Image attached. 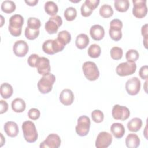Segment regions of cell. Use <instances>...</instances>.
Segmentation results:
<instances>
[{
    "label": "cell",
    "instance_id": "6da1fadb",
    "mask_svg": "<svg viewBox=\"0 0 148 148\" xmlns=\"http://www.w3.org/2000/svg\"><path fill=\"white\" fill-rule=\"evenodd\" d=\"M24 24V18L18 14H15L9 18L8 29L10 34L14 36H18L21 35L22 27Z\"/></svg>",
    "mask_w": 148,
    "mask_h": 148
},
{
    "label": "cell",
    "instance_id": "7a4b0ae2",
    "mask_svg": "<svg viewBox=\"0 0 148 148\" xmlns=\"http://www.w3.org/2000/svg\"><path fill=\"white\" fill-rule=\"evenodd\" d=\"M24 138L29 143L35 142L38 137L35 124L31 121H25L22 124Z\"/></svg>",
    "mask_w": 148,
    "mask_h": 148
},
{
    "label": "cell",
    "instance_id": "3957f363",
    "mask_svg": "<svg viewBox=\"0 0 148 148\" xmlns=\"http://www.w3.org/2000/svg\"><path fill=\"white\" fill-rule=\"evenodd\" d=\"M56 81V76L49 73L43 75V77L38 81V88L39 91L42 94H47L50 92L53 88V85Z\"/></svg>",
    "mask_w": 148,
    "mask_h": 148
},
{
    "label": "cell",
    "instance_id": "277c9868",
    "mask_svg": "<svg viewBox=\"0 0 148 148\" xmlns=\"http://www.w3.org/2000/svg\"><path fill=\"white\" fill-rule=\"evenodd\" d=\"M82 69L85 77L90 81L97 80L99 76L98 68L94 62L86 61L82 66Z\"/></svg>",
    "mask_w": 148,
    "mask_h": 148
},
{
    "label": "cell",
    "instance_id": "5b68a950",
    "mask_svg": "<svg viewBox=\"0 0 148 148\" xmlns=\"http://www.w3.org/2000/svg\"><path fill=\"white\" fill-rule=\"evenodd\" d=\"M123 23L119 19H113L110 23V28L109 34L111 39L114 41H119L121 39V28Z\"/></svg>",
    "mask_w": 148,
    "mask_h": 148
},
{
    "label": "cell",
    "instance_id": "8992f818",
    "mask_svg": "<svg viewBox=\"0 0 148 148\" xmlns=\"http://www.w3.org/2000/svg\"><path fill=\"white\" fill-rule=\"evenodd\" d=\"M91 125L90 119L87 116L83 115L79 117L77 124L76 126V132L80 136H84L88 134Z\"/></svg>",
    "mask_w": 148,
    "mask_h": 148
},
{
    "label": "cell",
    "instance_id": "52a82bcc",
    "mask_svg": "<svg viewBox=\"0 0 148 148\" xmlns=\"http://www.w3.org/2000/svg\"><path fill=\"white\" fill-rule=\"evenodd\" d=\"M136 65L135 62H124L117 65L116 69V73L120 76H126L132 75L136 71Z\"/></svg>",
    "mask_w": 148,
    "mask_h": 148
},
{
    "label": "cell",
    "instance_id": "ba28073f",
    "mask_svg": "<svg viewBox=\"0 0 148 148\" xmlns=\"http://www.w3.org/2000/svg\"><path fill=\"white\" fill-rule=\"evenodd\" d=\"M132 13L135 17L142 18L145 17L147 13L146 0H133Z\"/></svg>",
    "mask_w": 148,
    "mask_h": 148
},
{
    "label": "cell",
    "instance_id": "9c48e42d",
    "mask_svg": "<svg viewBox=\"0 0 148 148\" xmlns=\"http://www.w3.org/2000/svg\"><path fill=\"white\" fill-rule=\"evenodd\" d=\"M62 20L58 15H56L49 18V20L45 23V28L49 34H56L59 27L62 25Z\"/></svg>",
    "mask_w": 148,
    "mask_h": 148
},
{
    "label": "cell",
    "instance_id": "30bf717a",
    "mask_svg": "<svg viewBox=\"0 0 148 148\" xmlns=\"http://www.w3.org/2000/svg\"><path fill=\"white\" fill-rule=\"evenodd\" d=\"M112 114L114 119L124 121L130 117V112L126 106H120L117 104L113 107Z\"/></svg>",
    "mask_w": 148,
    "mask_h": 148
},
{
    "label": "cell",
    "instance_id": "8fae6325",
    "mask_svg": "<svg viewBox=\"0 0 148 148\" xmlns=\"http://www.w3.org/2000/svg\"><path fill=\"white\" fill-rule=\"evenodd\" d=\"M112 142V136L109 132L102 131L99 133L95 140L97 148H106Z\"/></svg>",
    "mask_w": 148,
    "mask_h": 148
},
{
    "label": "cell",
    "instance_id": "7c38bea8",
    "mask_svg": "<svg viewBox=\"0 0 148 148\" xmlns=\"http://www.w3.org/2000/svg\"><path fill=\"white\" fill-rule=\"evenodd\" d=\"M61 139L60 137L56 134H49L46 139L42 142L39 147H48V148H58L61 145Z\"/></svg>",
    "mask_w": 148,
    "mask_h": 148
},
{
    "label": "cell",
    "instance_id": "4fadbf2b",
    "mask_svg": "<svg viewBox=\"0 0 148 148\" xmlns=\"http://www.w3.org/2000/svg\"><path fill=\"white\" fill-rule=\"evenodd\" d=\"M125 89L128 94L135 95L138 94L140 89V81L136 77L128 79L125 83Z\"/></svg>",
    "mask_w": 148,
    "mask_h": 148
},
{
    "label": "cell",
    "instance_id": "5bb4252c",
    "mask_svg": "<svg viewBox=\"0 0 148 148\" xmlns=\"http://www.w3.org/2000/svg\"><path fill=\"white\" fill-rule=\"evenodd\" d=\"M99 0H86L82 4L80 11L83 17H88L92 13L93 10L98 6Z\"/></svg>",
    "mask_w": 148,
    "mask_h": 148
},
{
    "label": "cell",
    "instance_id": "9a60e30c",
    "mask_svg": "<svg viewBox=\"0 0 148 148\" xmlns=\"http://www.w3.org/2000/svg\"><path fill=\"white\" fill-rule=\"evenodd\" d=\"M36 68L40 75H45L50 73V65L49 60L45 57H39L36 63Z\"/></svg>",
    "mask_w": 148,
    "mask_h": 148
},
{
    "label": "cell",
    "instance_id": "2e32d148",
    "mask_svg": "<svg viewBox=\"0 0 148 148\" xmlns=\"http://www.w3.org/2000/svg\"><path fill=\"white\" fill-rule=\"evenodd\" d=\"M28 45L27 42L23 40L16 41L13 47L14 54L17 57H24L28 51Z\"/></svg>",
    "mask_w": 148,
    "mask_h": 148
},
{
    "label": "cell",
    "instance_id": "e0dca14e",
    "mask_svg": "<svg viewBox=\"0 0 148 148\" xmlns=\"http://www.w3.org/2000/svg\"><path fill=\"white\" fill-rule=\"evenodd\" d=\"M60 101L65 106L71 105L74 101V95L73 92L68 88L64 89L60 93Z\"/></svg>",
    "mask_w": 148,
    "mask_h": 148
},
{
    "label": "cell",
    "instance_id": "ac0fdd59",
    "mask_svg": "<svg viewBox=\"0 0 148 148\" xmlns=\"http://www.w3.org/2000/svg\"><path fill=\"white\" fill-rule=\"evenodd\" d=\"M91 38L95 40H100L104 37L105 30L103 27L100 25L95 24L92 25L90 30Z\"/></svg>",
    "mask_w": 148,
    "mask_h": 148
},
{
    "label": "cell",
    "instance_id": "d6986e66",
    "mask_svg": "<svg viewBox=\"0 0 148 148\" xmlns=\"http://www.w3.org/2000/svg\"><path fill=\"white\" fill-rule=\"evenodd\" d=\"M4 131L8 136L16 137L19 132L18 125L14 121H7L4 125Z\"/></svg>",
    "mask_w": 148,
    "mask_h": 148
},
{
    "label": "cell",
    "instance_id": "ffe728a7",
    "mask_svg": "<svg viewBox=\"0 0 148 148\" xmlns=\"http://www.w3.org/2000/svg\"><path fill=\"white\" fill-rule=\"evenodd\" d=\"M110 131L113 136L117 139L121 138L125 134V128L121 123H114L110 127Z\"/></svg>",
    "mask_w": 148,
    "mask_h": 148
},
{
    "label": "cell",
    "instance_id": "44dd1931",
    "mask_svg": "<svg viewBox=\"0 0 148 148\" xmlns=\"http://www.w3.org/2000/svg\"><path fill=\"white\" fill-rule=\"evenodd\" d=\"M140 139L135 134H130L125 139V145L128 148H136L140 145Z\"/></svg>",
    "mask_w": 148,
    "mask_h": 148
},
{
    "label": "cell",
    "instance_id": "7402d4cb",
    "mask_svg": "<svg viewBox=\"0 0 148 148\" xmlns=\"http://www.w3.org/2000/svg\"><path fill=\"white\" fill-rule=\"evenodd\" d=\"M26 104L25 101L20 98H17L12 102V109L17 113H21L25 109Z\"/></svg>",
    "mask_w": 148,
    "mask_h": 148
},
{
    "label": "cell",
    "instance_id": "603a6c76",
    "mask_svg": "<svg viewBox=\"0 0 148 148\" xmlns=\"http://www.w3.org/2000/svg\"><path fill=\"white\" fill-rule=\"evenodd\" d=\"M89 43V38L85 34H80L76 36L75 44L79 49H85Z\"/></svg>",
    "mask_w": 148,
    "mask_h": 148
},
{
    "label": "cell",
    "instance_id": "cb8c5ba5",
    "mask_svg": "<svg viewBox=\"0 0 148 148\" xmlns=\"http://www.w3.org/2000/svg\"><path fill=\"white\" fill-rule=\"evenodd\" d=\"M142 121L140 118L134 117L127 123V128L131 132H137L142 127Z\"/></svg>",
    "mask_w": 148,
    "mask_h": 148
},
{
    "label": "cell",
    "instance_id": "d4e9b609",
    "mask_svg": "<svg viewBox=\"0 0 148 148\" xmlns=\"http://www.w3.org/2000/svg\"><path fill=\"white\" fill-rule=\"evenodd\" d=\"M1 95L3 98L8 99L10 98L13 94V87L8 83H3L0 87Z\"/></svg>",
    "mask_w": 148,
    "mask_h": 148
},
{
    "label": "cell",
    "instance_id": "484cf974",
    "mask_svg": "<svg viewBox=\"0 0 148 148\" xmlns=\"http://www.w3.org/2000/svg\"><path fill=\"white\" fill-rule=\"evenodd\" d=\"M44 8L46 13L52 16H56L58 10L57 4L54 2L51 1L46 2L45 4Z\"/></svg>",
    "mask_w": 148,
    "mask_h": 148
},
{
    "label": "cell",
    "instance_id": "4316f807",
    "mask_svg": "<svg viewBox=\"0 0 148 148\" xmlns=\"http://www.w3.org/2000/svg\"><path fill=\"white\" fill-rule=\"evenodd\" d=\"M114 5L118 12H125L130 7V2L128 0H115Z\"/></svg>",
    "mask_w": 148,
    "mask_h": 148
},
{
    "label": "cell",
    "instance_id": "83f0119b",
    "mask_svg": "<svg viewBox=\"0 0 148 148\" xmlns=\"http://www.w3.org/2000/svg\"><path fill=\"white\" fill-rule=\"evenodd\" d=\"M16 8V4L12 1L6 0L1 4V9L6 13H11L13 12L15 10Z\"/></svg>",
    "mask_w": 148,
    "mask_h": 148
},
{
    "label": "cell",
    "instance_id": "f1b7e54d",
    "mask_svg": "<svg viewBox=\"0 0 148 148\" xmlns=\"http://www.w3.org/2000/svg\"><path fill=\"white\" fill-rule=\"evenodd\" d=\"M99 14L103 18H109L113 14V10L112 6L108 4H103L99 9Z\"/></svg>",
    "mask_w": 148,
    "mask_h": 148
},
{
    "label": "cell",
    "instance_id": "f546056e",
    "mask_svg": "<svg viewBox=\"0 0 148 148\" xmlns=\"http://www.w3.org/2000/svg\"><path fill=\"white\" fill-rule=\"evenodd\" d=\"M57 39L65 46L66 44H68L70 42L71 35L68 31L63 30L58 32L57 35Z\"/></svg>",
    "mask_w": 148,
    "mask_h": 148
},
{
    "label": "cell",
    "instance_id": "4dcf8cb0",
    "mask_svg": "<svg viewBox=\"0 0 148 148\" xmlns=\"http://www.w3.org/2000/svg\"><path fill=\"white\" fill-rule=\"evenodd\" d=\"M101 53L100 46L97 44L91 45L88 49V54L91 58L98 57Z\"/></svg>",
    "mask_w": 148,
    "mask_h": 148
},
{
    "label": "cell",
    "instance_id": "1f68e13d",
    "mask_svg": "<svg viewBox=\"0 0 148 148\" xmlns=\"http://www.w3.org/2000/svg\"><path fill=\"white\" fill-rule=\"evenodd\" d=\"M64 15L66 20L72 21L77 16L76 9L73 7H68L65 10Z\"/></svg>",
    "mask_w": 148,
    "mask_h": 148
},
{
    "label": "cell",
    "instance_id": "d6a6232c",
    "mask_svg": "<svg viewBox=\"0 0 148 148\" xmlns=\"http://www.w3.org/2000/svg\"><path fill=\"white\" fill-rule=\"evenodd\" d=\"M139 54L136 50H128L125 54V58L128 62H135L139 58Z\"/></svg>",
    "mask_w": 148,
    "mask_h": 148
},
{
    "label": "cell",
    "instance_id": "836d02e7",
    "mask_svg": "<svg viewBox=\"0 0 148 148\" xmlns=\"http://www.w3.org/2000/svg\"><path fill=\"white\" fill-rule=\"evenodd\" d=\"M110 54L111 57L113 60H119L122 58L123 51L121 47L114 46L111 49L110 51Z\"/></svg>",
    "mask_w": 148,
    "mask_h": 148
},
{
    "label": "cell",
    "instance_id": "e575fe53",
    "mask_svg": "<svg viewBox=\"0 0 148 148\" xmlns=\"http://www.w3.org/2000/svg\"><path fill=\"white\" fill-rule=\"evenodd\" d=\"M39 34V29H32L28 27L25 29V36L29 40H34L36 39Z\"/></svg>",
    "mask_w": 148,
    "mask_h": 148
},
{
    "label": "cell",
    "instance_id": "d590c367",
    "mask_svg": "<svg viewBox=\"0 0 148 148\" xmlns=\"http://www.w3.org/2000/svg\"><path fill=\"white\" fill-rule=\"evenodd\" d=\"M41 25L40 21L35 17H29L27 21V27L32 29H39Z\"/></svg>",
    "mask_w": 148,
    "mask_h": 148
},
{
    "label": "cell",
    "instance_id": "8d00e7d4",
    "mask_svg": "<svg viewBox=\"0 0 148 148\" xmlns=\"http://www.w3.org/2000/svg\"><path fill=\"white\" fill-rule=\"evenodd\" d=\"M42 49L43 51L47 54H50V55L54 54L55 53L54 52L53 49V40L48 39L46 40L43 43Z\"/></svg>",
    "mask_w": 148,
    "mask_h": 148
},
{
    "label": "cell",
    "instance_id": "74e56055",
    "mask_svg": "<svg viewBox=\"0 0 148 148\" xmlns=\"http://www.w3.org/2000/svg\"><path fill=\"white\" fill-rule=\"evenodd\" d=\"M91 117L94 122L97 123H99L103 120L104 115L101 110L95 109L92 112Z\"/></svg>",
    "mask_w": 148,
    "mask_h": 148
},
{
    "label": "cell",
    "instance_id": "f35d334b",
    "mask_svg": "<svg viewBox=\"0 0 148 148\" xmlns=\"http://www.w3.org/2000/svg\"><path fill=\"white\" fill-rule=\"evenodd\" d=\"M65 45L60 42L57 38L53 40V49L55 53L61 51L65 47Z\"/></svg>",
    "mask_w": 148,
    "mask_h": 148
},
{
    "label": "cell",
    "instance_id": "ab89813d",
    "mask_svg": "<svg viewBox=\"0 0 148 148\" xmlns=\"http://www.w3.org/2000/svg\"><path fill=\"white\" fill-rule=\"evenodd\" d=\"M40 113L39 109L36 108H31L29 110L28 112V116L29 118L31 120H35L39 118Z\"/></svg>",
    "mask_w": 148,
    "mask_h": 148
},
{
    "label": "cell",
    "instance_id": "60d3db41",
    "mask_svg": "<svg viewBox=\"0 0 148 148\" xmlns=\"http://www.w3.org/2000/svg\"><path fill=\"white\" fill-rule=\"evenodd\" d=\"M39 56L38 54H32L29 56V57L28 58L27 62L28 65L33 68L36 67V63L38 59Z\"/></svg>",
    "mask_w": 148,
    "mask_h": 148
},
{
    "label": "cell",
    "instance_id": "b9f144b4",
    "mask_svg": "<svg viewBox=\"0 0 148 148\" xmlns=\"http://www.w3.org/2000/svg\"><path fill=\"white\" fill-rule=\"evenodd\" d=\"M147 24H145L144 25H143L142 27L141 28V32H142V35H143V36L144 37L143 39V44L144 46L145 47V48H147V36H148V33H147Z\"/></svg>",
    "mask_w": 148,
    "mask_h": 148
},
{
    "label": "cell",
    "instance_id": "7bdbcfd3",
    "mask_svg": "<svg viewBox=\"0 0 148 148\" xmlns=\"http://www.w3.org/2000/svg\"><path fill=\"white\" fill-rule=\"evenodd\" d=\"M147 70H148V68H147V65H144L142 66L140 69H139V74L140 77L144 80H146L147 78Z\"/></svg>",
    "mask_w": 148,
    "mask_h": 148
},
{
    "label": "cell",
    "instance_id": "ee69618b",
    "mask_svg": "<svg viewBox=\"0 0 148 148\" xmlns=\"http://www.w3.org/2000/svg\"><path fill=\"white\" fill-rule=\"evenodd\" d=\"M0 103H1L0 113L2 114V113L6 112L8 110V104L4 100H1Z\"/></svg>",
    "mask_w": 148,
    "mask_h": 148
},
{
    "label": "cell",
    "instance_id": "f6af8a7d",
    "mask_svg": "<svg viewBox=\"0 0 148 148\" xmlns=\"http://www.w3.org/2000/svg\"><path fill=\"white\" fill-rule=\"evenodd\" d=\"M25 2L29 6H35L38 2V0H25Z\"/></svg>",
    "mask_w": 148,
    "mask_h": 148
}]
</instances>
